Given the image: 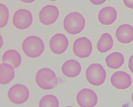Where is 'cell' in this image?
<instances>
[{"label":"cell","mask_w":133,"mask_h":107,"mask_svg":"<svg viewBox=\"0 0 133 107\" xmlns=\"http://www.w3.org/2000/svg\"><path fill=\"white\" fill-rule=\"evenodd\" d=\"M22 48L27 56L31 58H36L44 53L45 45L41 38L36 36H30L23 41Z\"/></svg>","instance_id":"1"},{"label":"cell","mask_w":133,"mask_h":107,"mask_svg":"<svg viewBox=\"0 0 133 107\" xmlns=\"http://www.w3.org/2000/svg\"><path fill=\"white\" fill-rule=\"evenodd\" d=\"M63 26L64 29L68 34L77 35L84 30L86 26V20L79 12H70L64 19Z\"/></svg>","instance_id":"2"},{"label":"cell","mask_w":133,"mask_h":107,"mask_svg":"<svg viewBox=\"0 0 133 107\" xmlns=\"http://www.w3.org/2000/svg\"><path fill=\"white\" fill-rule=\"evenodd\" d=\"M36 85L44 90L54 89L58 84L56 73L49 68H43L36 73L35 77Z\"/></svg>","instance_id":"3"},{"label":"cell","mask_w":133,"mask_h":107,"mask_svg":"<svg viewBox=\"0 0 133 107\" xmlns=\"http://www.w3.org/2000/svg\"><path fill=\"white\" fill-rule=\"evenodd\" d=\"M85 76L87 80L93 86H101L107 79V72L104 67L98 63L92 64L87 68Z\"/></svg>","instance_id":"4"},{"label":"cell","mask_w":133,"mask_h":107,"mask_svg":"<svg viewBox=\"0 0 133 107\" xmlns=\"http://www.w3.org/2000/svg\"><path fill=\"white\" fill-rule=\"evenodd\" d=\"M7 95L11 102L20 105L27 101L30 96V92L28 88L24 85L16 84L9 89Z\"/></svg>","instance_id":"5"},{"label":"cell","mask_w":133,"mask_h":107,"mask_svg":"<svg viewBox=\"0 0 133 107\" xmlns=\"http://www.w3.org/2000/svg\"><path fill=\"white\" fill-rule=\"evenodd\" d=\"M72 51L75 56L79 58H87L93 51L92 42L86 37L78 38L73 43Z\"/></svg>","instance_id":"6"},{"label":"cell","mask_w":133,"mask_h":107,"mask_svg":"<svg viewBox=\"0 0 133 107\" xmlns=\"http://www.w3.org/2000/svg\"><path fill=\"white\" fill-rule=\"evenodd\" d=\"M33 20V16L29 11L25 9H19L14 14L12 24L17 29L25 30L30 27Z\"/></svg>","instance_id":"7"},{"label":"cell","mask_w":133,"mask_h":107,"mask_svg":"<svg viewBox=\"0 0 133 107\" xmlns=\"http://www.w3.org/2000/svg\"><path fill=\"white\" fill-rule=\"evenodd\" d=\"M76 100L80 107H95L98 102V97L95 92L89 89H83L78 92Z\"/></svg>","instance_id":"8"},{"label":"cell","mask_w":133,"mask_h":107,"mask_svg":"<svg viewBox=\"0 0 133 107\" xmlns=\"http://www.w3.org/2000/svg\"><path fill=\"white\" fill-rule=\"evenodd\" d=\"M59 15V11L56 6L47 5L44 6L39 14V18L41 24L45 26H50L54 24Z\"/></svg>","instance_id":"9"},{"label":"cell","mask_w":133,"mask_h":107,"mask_svg":"<svg viewBox=\"0 0 133 107\" xmlns=\"http://www.w3.org/2000/svg\"><path fill=\"white\" fill-rule=\"evenodd\" d=\"M110 82L114 87L120 90L128 89L132 84L130 75L122 71H117L114 73L110 77Z\"/></svg>","instance_id":"10"},{"label":"cell","mask_w":133,"mask_h":107,"mask_svg":"<svg viewBox=\"0 0 133 107\" xmlns=\"http://www.w3.org/2000/svg\"><path fill=\"white\" fill-rule=\"evenodd\" d=\"M69 41L64 34L56 33L51 37L49 41V47L55 54L61 55L68 48Z\"/></svg>","instance_id":"11"},{"label":"cell","mask_w":133,"mask_h":107,"mask_svg":"<svg viewBox=\"0 0 133 107\" xmlns=\"http://www.w3.org/2000/svg\"><path fill=\"white\" fill-rule=\"evenodd\" d=\"M118 17V12L115 8L107 6L103 8L98 14V21L104 26H110L115 22Z\"/></svg>","instance_id":"12"},{"label":"cell","mask_w":133,"mask_h":107,"mask_svg":"<svg viewBox=\"0 0 133 107\" xmlns=\"http://www.w3.org/2000/svg\"><path fill=\"white\" fill-rule=\"evenodd\" d=\"M82 67L77 60L70 59L66 60L62 65L61 71L65 77L69 78H74L80 75Z\"/></svg>","instance_id":"13"},{"label":"cell","mask_w":133,"mask_h":107,"mask_svg":"<svg viewBox=\"0 0 133 107\" xmlns=\"http://www.w3.org/2000/svg\"><path fill=\"white\" fill-rule=\"evenodd\" d=\"M115 37L122 44L131 43L133 41V26L128 24H121L116 30Z\"/></svg>","instance_id":"14"},{"label":"cell","mask_w":133,"mask_h":107,"mask_svg":"<svg viewBox=\"0 0 133 107\" xmlns=\"http://www.w3.org/2000/svg\"><path fill=\"white\" fill-rule=\"evenodd\" d=\"M2 62L12 65L14 68L20 66L22 62L21 56L19 52L14 49H9L5 52L2 56Z\"/></svg>","instance_id":"15"},{"label":"cell","mask_w":133,"mask_h":107,"mask_svg":"<svg viewBox=\"0 0 133 107\" xmlns=\"http://www.w3.org/2000/svg\"><path fill=\"white\" fill-rule=\"evenodd\" d=\"M125 58L123 55L118 52L108 55L105 59V63L108 67L112 70H118L124 65Z\"/></svg>","instance_id":"16"},{"label":"cell","mask_w":133,"mask_h":107,"mask_svg":"<svg viewBox=\"0 0 133 107\" xmlns=\"http://www.w3.org/2000/svg\"><path fill=\"white\" fill-rule=\"evenodd\" d=\"M114 41L112 36L109 33H103L97 43V49L99 53H105L112 49Z\"/></svg>","instance_id":"17"},{"label":"cell","mask_w":133,"mask_h":107,"mask_svg":"<svg viewBox=\"0 0 133 107\" xmlns=\"http://www.w3.org/2000/svg\"><path fill=\"white\" fill-rule=\"evenodd\" d=\"M1 85H7L15 78V71L13 67L9 64L2 63L0 65Z\"/></svg>","instance_id":"18"},{"label":"cell","mask_w":133,"mask_h":107,"mask_svg":"<svg viewBox=\"0 0 133 107\" xmlns=\"http://www.w3.org/2000/svg\"><path fill=\"white\" fill-rule=\"evenodd\" d=\"M59 102L53 95H47L41 98L39 102V107H59Z\"/></svg>","instance_id":"19"},{"label":"cell","mask_w":133,"mask_h":107,"mask_svg":"<svg viewBox=\"0 0 133 107\" xmlns=\"http://www.w3.org/2000/svg\"><path fill=\"white\" fill-rule=\"evenodd\" d=\"M1 28H3L5 27L8 24L9 19V10L6 5L1 4Z\"/></svg>","instance_id":"20"},{"label":"cell","mask_w":133,"mask_h":107,"mask_svg":"<svg viewBox=\"0 0 133 107\" xmlns=\"http://www.w3.org/2000/svg\"><path fill=\"white\" fill-rule=\"evenodd\" d=\"M123 1L126 7L133 9V0H123Z\"/></svg>","instance_id":"21"},{"label":"cell","mask_w":133,"mask_h":107,"mask_svg":"<svg viewBox=\"0 0 133 107\" xmlns=\"http://www.w3.org/2000/svg\"><path fill=\"white\" fill-rule=\"evenodd\" d=\"M128 68L130 71L133 74V54L132 55L129 59Z\"/></svg>","instance_id":"22"},{"label":"cell","mask_w":133,"mask_h":107,"mask_svg":"<svg viewBox=\"0 0 133 107\" xmlns=\"http://www.w3.org/2000/svg\"><path fill=\"white\" fill-rule=\"evenodd\" d=\"M91 3H92L93 5H103L107 0H89Z\"/></svg>","instance_id":"23"},{"label":"cell","mask_w":133,"mask_h":107,"mask_svg":"<svg viewBox=\"0 0 133 107\" xmlns=\"http://www.w3.org/2000/svg\"><path fill=\"white\" fill-rule=\"evenodd\" d=\"M20 1L24 3H32L35 2L36 0H20Z\"/></svg>","instance_id":"24"},{"label":"cell","mask_w":133,"mask_h":107,"mask_svg":"<svg viewBox=\"0 0 133 107\" xmlns=\"http://www.w3.org/2000/svg\"><path fill=\"white\" fill-rule=\"evenodd\" d=\"M131 97L132 102L133 103V92H132V93Z\"/></svg>","instance_id":"25"},{"label":"cell","mask_w":133,"mask_h":107,"mask_svg":"<svg viewBox=\"0 0 133 107\" xmlns=\"http://www.w3.org/2000/svg\"><path fill=\"white\" fill-rule=\"evenodd\" d=\"M49 1H51V2H55V1H57L58 0H48Z\"/></svg>","instance_id":"26"},{"label":"cell","mask_w":133,"mask_h":107,"mask_svg":"<svg viewBox=\"0 0 133 107\" xmlns=\"http://www.w3.org/2000/svg\"><path fill=\"white\" fill-rule=\"evenodd\" d=\"M66 107H72V106H66Z\"/></svg>","instance_id":"27"}]
</instances>
